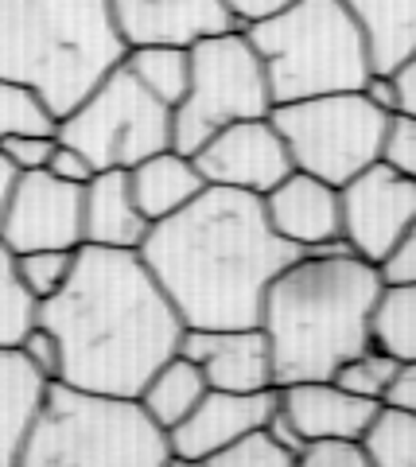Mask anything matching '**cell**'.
<instances>
[{
    "label": "cell",
    "mask_w": 416,
    "mask_h": 467,
    "mask_svg": "<svg viewBox=\"0 0 416 467\" xmlns=\"http://www.w3.org/2000/svg\"><path fill=\"white\" fill-rule=\"evenodd\" d=\"M140 257L188 327H253L269 285L304 250L269 226L261 195L207 183L183 211L152 223Z\"/></svg>",
    "instance_id": "cell-1"
},
{
    "label": "cell",
    "mask_w": 416,
    "mask_h": 467,
    "mask_svg": "<svg viewBox=\"0 0 416 467\" xmlns=\"http://www.w3.org/2000/svg\"><path fill=\"white\" fill-rule=\"evenodd\" d=\"M39 324L63 347V382L128 393L179 350L183 319L140 250L82 242L66 285L39 304Z\"/></svg>",
    "instance_id": "cell-2"
},
{
    "label": "cell",
    "mask_w": 416,
    "mask_h": 467,
    "mask_svg": "<svg viewBox=\"0 0 416 467\" xmlns=\"http://www.w3.org/2000/svg\"><path fill=\"white\" fill-rule=\"evenodd\" d=\"M381 296L378 265L358 254L296 257L265 292L261 331L272 347L277 386L323 382L347 358L374 343V304Z\"/></svg>",
    "instance_id": "cell-3"
},
{
    "label": "cell",
    "mask_w": 416,
    "mask_h": 467,
    "mask_svg": "<svg viewBox=\"0 0 416 467\" xmlns=\"http://www.w3.org/2000/svg\"><path fill=\"white\" fill-rule=\"evenodd\" d=\"M125 58L109 0H0V78L36 90L55 117Z\"/></svg>",
    "instance_id": "cell-4"
},
{
    "label": "cell",
    "mask_w": 416,
    "mask_h": 467,
    "mask_svg": "<svg viewBox=\"0 0 416 467\" xmlns=\"http://www.w3.org/2000/svg\"><path fill=\"white\" fill-rule=\"evenodd\" d=\"M171 463L167 432L140 398L86 389L55 378L24 436L20 467H160Z\"/></svg>",
    "instance_id": "cell-5"
},
{
    "label": "cell",
    "mask_w": 416,
    "mask_h": 467,
    "mask_svg": "<svg viewBox=\"0 0 416 467\" xmlns=\"http://www.w3.org/2000/svg\"><path fill=\"white\" fill-rule=\"evenodd\" d=\"M246 36L265 63L272 106L362 90L374 75L366 36L347 0H292L272 16L246 24Z\"/></svg>",
    "instance_id": "cell-6"
},
{
    "label": "cell",
    "mask_w": 416,
    "mask_h": 467,
    "mask_svg": "<svg viewBox=\"0 0 416 467\" xmlns=\"http://www.w3.org/2000/svg\"><path fill=\"white\" fill-rule=\"evenodd\" d=\"M269 113L272 90L246 27H229V32L191 43V86L171 109V144L179 152L191 156L218 129Z\"/></svg>",
    "instance_id": "cell-7"
},
{
    "label": "cell",
    "mask_w": 416,
    "mask_h": 467,
    "mask_svg": "<svg viewBox=\"0 0 416 467\" xmlns=\"http://www.w3.org/2000/svg\"><path fill=\"white\" fill-rule=\"evenodd\" d=\"M55 133L59 140L75 144L97 171H128L152 152L176 149L171 144V106L148 94L125 63L113 67L75 109H66Z\"/></svg>",
    "instance_id": "cell-8"
},
{
    "label": "cell",
    "mask_w": 416,
    "mask_h": 467,
    "mask_svg": "<svg viewBox=\"0 0 416 467\" xmlns=\"http://www.w3.org/2000/svg\"><path fill=\"white\" fill-rule=\"evenodd\" d=\"M269 117L289 144L292 164L335 187L381 160L385 125H390V113L378 109L362 90L284 101L272 106Z\"/></svg>",
    "instance_id": "cell-9"
},
{
    "label": "cell",
    "mask_w": 416,
    "mask_h": 467,
    "mask_svg": "<svg viewBox=\"0 0 416 467\" xmlns=\"http://www.w3.org/2000/svg\"><path fill=\"white\" fill-rule=\"evenodd\" d=\"M82 187L47 168L16 171L0 214V242L12 254L27 250H78L82 245Z\"/></svg>",
    "instance_id": "cell-10"
},
{
    "label": "cell",
    "mask_w": 416,
    "mask_h": 467,
    "mask_svg": "<svg viewBox=\"0 0 416 467\" xmlns=\"http://www.w3.org/2000/svg\"><path fill=\"white\" fill-rule=\"evenodd\" d=\"M342 199V238L366 261H381V254L416 223V180L374 160L370 168L350 175L339 187Z\"/></svg>",
    "instance_id": "cell-11"
},
{
    "label": "cell",
    "mask_w": 416,
    "mask_h": 467,
    "mask_svg": "<svg viewBox=\"0 0 416 467\" xmlns=\"http://www.w3.org/2000/svg\"><path fill=\"white\" fill-rule=\"evenodd\" d=\"M191 160L207 183L238 187V192L253 195H265L296 168L272 117H246V121L218 129L207 144L191 152Z\"/></svg>",
    "instance_id": "cell-12"
},
{
    "label": "cell",
    "mask_w": 416,
    "mask_h": 467,
    "mask_svg": "<svg viewBox=\"0 0 416 467\" xmlns=\"http://www.w3.org/2000/svg\"><path fill=\"white\" fill-rule=\"evenodd\" d=\"M280 401V386L272 389H253V393H234V389H207L188 417L176 429H167V448L171 460L179 463H210L226 444L249 429H261L269 413Z\"/></svg>",
    "instance_id": "cell-13"
},
{
    "label": "cell",
    "mask_w": 416,
    "mask_h": 467,
    "mask_svg": "<svg viewBox=\"0 0 416 467\" xmlns=\"http://www.w3.org/2000/svg\"><path fill=\"white\" fill-rule=\"evenodd\" d=\"M179 355L198 362L210 389H272L277 367H272V347L261 324L253 327H183Z\"/></svg>",
    "instance_id": "cell-14"
},
{
    "label": "cell",
    "mask_w": 416,
    "mask_h": 467,
    "mask_svg": "<svg viewBox=\"0 0 416 467\" xmlns=\"http://www.w3.org/2000/svg\"><path fill=\"white\" fill-rule=\"evenodd\" d=\"M113 27L128 47H145V43H191L241 27L226 0H109Z\"/></svg>",
    "instance_id": "cell-15"
},
{
    "label": "cell",
    "mask_w": 416,
    "mask_h": 467,
    "mask_svg": "<svg viewBox=\"0 0 416 467\" xmlns=\"http://www.w3.org/2000/svg\"><path fill=\"white\" fill-rule=\"evenodd\" d=\"M261 199H265L269 226L304 254L342 234L339 187L320 180V175H311V171L292 168L277 187H269Z\"/></svg>",
    "instance_id": "cell-16"
},
{
    "label": "cell",
    "mask_w": 416,
    "mask_h": 467,
    "mask_svg": "<svg viewBox=\"0 0 416 467\" xmlns=\"http://www.w3.org/2000/svg\"><path fill=\"white\" fill-rule=\"evenodd\" d=\"M280 405L292 417L299 436H304V444L320 441V436H358L362 441V432L370 429V420L381 409V401L358 398V393L342 389L331 378L280 386Z\"/></svg>",
    "instance_id": "cell-17"
},
{
    "label": "cell",
    "mask_w": 416,
    "mask_h": 467,
    "mask_svg": "<svg viewBox=\"0 0 416 467\" xmlns=\"http://www.w3.org/2000/svg\"><path fill=\"white\" fill-rule=\"evenodd\" d=\"M148 230L152 223L137 207L128 171L121 168L94 171L90 183L82 187V242L113 245V250H140Z\"/></svg>",
    "instance_id": "cell-18"
},
{
    "label": "cell",
    "mask_w": 416,
    "mask_h": 467,
    "mask_svg": "<svg viewBox=\"0 0 416 467\" xmlns=\"http://www.w3.org/2000/svg\"><path fill=\"white\" fill-rule=\"evenodd\" d=\"M128 187H133V199H137V207L145 211L148 223H160V218L188 207L207 187V180L188 152L164 149V152H152L140 160V164L128 168Z\"/></svg>",
    "instance_id": "cell-19"
},
{
    "label": "cell",
    "mask_w": 416,
    "mask_h": 467,
    "mask_svg": "<svg viewBox=\"0 0 416 467\" xmlns=\"http://www.w3.org/2000/svg\"><path fill=\"white\" fill-rule=\"evenodd\" d=\"M47 378L20 355V347H0V467H16L24 436L43 401Z\"/></svg>",
    "instance_id": "cell-20"
},
{
    "label": "cell",
    "mask_w": 416,
    "mask_h": 467,
    "mask_svg": "<svg viewBox=\"0 0 416 467\" xmlns=\"http://www.w3.org/2000/svg\"><path fill=\"white\" fill-rule=\"evenodd\" d=\"M370 47V63L381 75L405 63L416 51V0H347Z\"/></svg>",
    "instance_id": "cell-21"
},
{
    "label": "cell",
    "mask_w": 416,
    "mask_h": 467,
    "mask_svg": "<svg viewBox=\"0 0 416 467\" xmlns=\"http://www.w3.org/2000/svg\"><path fill=\"white\" fill-rule=\"evenodd\" d=\"M207 389L210 386H207L203 367L176 350V355H171L164 367L148 378L145 389H140L137 398H140V405L148 409V417L156 420V425L167 432V429H176L198 401H203Z\"/></svg>",
    "instance_id": "cell-22"
},
{
    "label": "cell",
    "mask_w": 416,
    "mask_h": 467,
    "mask_svg": "<svg viewBox=\"0 0 416 467\" xmlns=\"http://www.w3.org/2000/svg\"><path fill=\"white\" fill-rule=\"evenodd\" d=\"M121 63L133 70V78L156 94L164 106L176 109L191 86V47L176 43H145V47H128Z\"/></svg>",
    "instance_id": "cell-23"
},
{
    "label": "cell",
    "mask_w": 416,
    "mask_h": 467,
    "mask_svg": "<svg viewBox=\"0 0 416 467\" xmlns=\"http://www.w3.org/2000/svg\"><path fill=\"white\" fill-rule=\"evenodd\" d=\"M370 335L397 362H416V285H381Z\"/></svg>",
    "instance_id": "cell-24"
},
{
    "label": "cell",
    "mask_w": 416,
    "mask_h": 467,
    "mask_svg": "<svg viewBox=\"0 0 416 467\" xmlns=\"http://www.w3.org/2000/svg\"><path fill=\"white\" fill-rule=\"evenodd\" d=\"M362 444L374 467H416V413L381 401L378 417L362 432Z\"/></svg>",
    "instance_id": "cell-25"
},
{
    "label": "cell",
    "mask_w": 416,
    "mask_h": 467,
    "mask_svg": "<svg viewBox=\"0 0 416 467\" xmlns=\"http://www.w3.org/2000/svg\"><path fill=\"white\" fill-rule=\"evenodd\" d=\"M36 319H39V300L20 281L16 254L0 242V347H20V339Z\"/></svg>",
    "instance_id": "cell-26"
},
{
    "label": "cell",
    "mask_w": 416,
    "mask_h": 467,
    "mask_svg": "<svg viewBox=\"0 0 416 467\" xmlns=\"http://www.w3.org/2000/svg\"><path fill=\"white\" fill-rule=\"evenodd\" d=\"M401 370V362L393 355H385L381 347L370 343L362 355H354L347 358L342 367L335 370L331 382H339L342 389H350L358 393V398H370V401H385V389L393 386V378Z\"/></svg>",
    "instance_id": "cell-27"
},
{
    "label": "cell",
    "mask_w": 416,
    "mask_h": 467,
    "mask_svg": "<svg viewBox=\"0 0 416 467\" xmlns=\"http://www.w3.org/2000/svg\"><path fill=\"white\" fill-rule=\"evenodd\" d=\"M59 117H55L36 90L20 82L0 78V140L8 133H55Z\"/></svg>",
    "instance_id": "cell-28"
},
{
    "label": "cell",
    "mask_w": 416,
    "mask_h": 467,
    "mask_svg": "<svg viewBox=\"0 0 416 467\" xmlns=\"http://www.w3.org/2000/svg\"><path fill=\"white\" fill-rule=\"evenodd\" d=\"M75 254L78 250H27V254H16V273L24 288L43 304L47 296H55L63 285L70 269H75Z\"/></svg>",
    "instance_id": "cell-29"
},
{
    "label": "cell",
    "mask_w": 416,
    "mask_h": 467,
    "mask_svg": "<svg viewBox=\"0 0 416 467\" xmlns=\"http://www.w3.org/2000/svg\"><path fill=\"white\" fill-rule=\"evenodd\" d=\"M210 463L214 467H292L296 451H289L261 425V429H249L246 436H238L234 444H226Z\"/></svg>",
    "instance_id": "cell-30"
},
{
    "label": "cell",
    "mask_w": 416,
    "mask_h": 467,
    "mask_svg": "<svg viewBox=\"0 0 416 467\" xmlns=\"http://www.w3.org/2000/svg\"><path fill=\"white\" fill-rule=\"evenodd\" d=\"M296 463L299 467H374L358 436H320V441H308L299 448Z\"/></svg>",
    "instance_id": "cell-31"
},
{
    "label": "cell",
    "mask_w": 416,
    "mask_h": 467,
    "mask_svg": "<svg viewBox=\"0 0 416 467\" xmlns=\"http://www.w3.org/2000/svg\"><path fill=\"white\" fill-rule=\"evenodd\" d=\"M55 144H59V133H8L0 140V156L16 171H39L51 164Z\"/></svg>",
    "instance_id": "cell-32"
},
{
    "label": "cell",
    "mask_w": 416,
    "mask_h": 467,
    "mask_svg": "<svg viewBox=\"0 0 416 467\" xmlns=\"http://www.w3.org/2000/svg\"><path fill=\"white\" fill-rule=\"evenodd\" d=\"M381 160L416 180V117L412 113H390L385 140H381Z\"/></svg>",
    "instance_id": "cell-33"
},
{
    "label": "cell",
    "mask_w": 416,
    "mask_h": 467,
    "mask_svg": "<svg viewBox=\"0 0 416 467\" xmlns=\"http://www.w3.org/2000/svg\"><path fill=\"white\" fill-rule=\"evenodd\" d=\"M20 355L32 362V367L47 378V382H55V378L63 374V347H59V339H55L47 327L39 324V319L27 327V335L20 339Z\"/></svg>",
    "instance_id": "cell-34"
},
{
    "label": "cell",
    "mask_w": 416,
    "mask_h": 467,
    "mask_svg": "<svg viewBox=\"0 0 416 467\" xmlns=\"http://www.w3.org/2000/svg\"><path fill=\"white\" fill-rule=\"evenodd\" d=\"M378 276L381 285H416V223L381 254Z\"/></svg>",
    "instance_id": "cell-35"
},
{
    "label": "cell",
    "mask_w": 416,
    "mask_h": 467,
    "mask_svg": "<svg viewBox=\"0 0 416 467\" xmlns=\"http://www.w3.org/2000/svg\"><path fill=\"white\" fill-rule=\"evenodd\" d=\"M47 171H51V175H59V180H66V183H90V175H94L97 168L75 149V144L59 140V144H55V152H51Z\"/></svg>",
    "instance_id": "cell-36"
},
{
    "label": "cell",
    "mask_w": 416,
    "mask_h": 467,
    "mask_svg": "<svg viewBox=\"0 0 416 467\" xmlns=\"http://www.w3.org/2000/svg\"><path fill=\"white\" fill-rule=\"evenodd\" d=\"M385 405H397V409L416 413V362H401L393 386L385 389Z\"/></svg>",
    "instance_id": "cell-37"
},
{
    "label": "cell",
    "mask_w": 416,
    "mask_h": 467,
    "mask_svg": "<svg viewBox=\"0 0 416 467\" xmlns=\"http://www.w3.org/2000/svg\"><path fill=\"white\" fill-rule=\"evenodd\" d=\"M393 86H397V113L416 117V51L393 70Z\"/></svg>",
    "instance_id": "cell-38"
},
{
    "label": "cell",
    "mask_w": 416,
    "mask_h": 467,
    "mask_svg": "<svg viewBox=\"0 0 416 467\" xmlns=\"http://www.w3.org/2000/svg\"><path fill=\"white\" fill-rule=\"evenodd\" d=\"M284 5H292V0H226V8L234 12V20H238L241 27L253 24V20L272 16V12H280Z\"/></svg>",
    "instance_id": "cell-39"
},
{
    "label": "cell",
    "mask_w": 416,
    "mask_h": 467,
    "mask_svg": "<svg viewBox=\"0 0 416 467\" xmlns=\"http://www.w3.org/2000/svg\"><path fill=\"white\" fill-rule=\"evenodd\" d=\"M265 429H269L272 436H277V441H280L284 448H289V451H296V456H299V448H304V436H299V429L292 425V417L284 413V405H280V401H277V409L269 413Z\"/></svg>",
    "instance_id": "cell-40"
},
{
    "label": "cell",
    "mask_w": 416,
    "mask_h": 467,
    "mask_svg": "<svg viewBox=\"0 0 416 467\" xmlns=\"http://www.w3.org/2000/svg\"><path fill=\"white\" fill-rule=\"evenodd\" d=\"M362 94H366L370 101H374L378 109H385V113H397V86H393V75H381V70H374V75L366 78Z\"/></svg>",
    "instance_id": "cell-41"
},
{
    "label": "cell",
    "mask_w": 416,
    "mask_h": 467,
    "mask_svg": "<svg viewBox=\"0 0 416 467\" xmlns=\"http://www.w3.org/2000/svg\"><path fill=\"white\" fill-rule=\"evenodd\" d=\"M12 180H16V168L0 156V214H5V202H8V192H12Z\"/></svg>",
    "instance_id": "cell-42"
}]
</instances>
